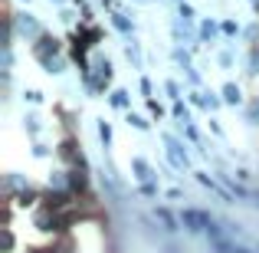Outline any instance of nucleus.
<instances>
[{
  "label": "nucleus",
  "mask_w": 259,
  "mask_h": 253,
  "mask_svg": "<svg viewBox=\"0 0 259 253\" xmlns=\"http://www.w3.org/2000/svg\"><path fill=\"white\" fill-rule=\"evenodd\" d=\"M167 197H171V201H181L184 191H181V188H167Z\"/></svg>",
  "instance_id": "nucleus-19"
},
{
  "label": "nucleus",
  "mask_w": 259,
  "mask_h": 253,
  "mask_svg": "<svg viewBox=\"0 0 259 253\" xmlns=\"http://www.w3.org/2000/svg\"><path fill=\"white\" fill-rule=\"evenodd\" d=\"M141 194H145V197H154V194H158V188H154L151 181H145V184H141Z\"/></svg>",
  "instance_id": "nucleus-18"
},
{
  "label": "nucleus",
  "mask_w": 259,
  "mask_h": 253,
  "mask_svg": "<svg viewBox=\"0 0 259 253\" xmlns=\"http://www.w3.org/2000/svg\"><path fill=\"white\" fill-rule=\"evenodd\" d=\"M200 33H203V37H207V40H213L217 26H213V23H210V20H207V23H200Z\"/></svg>",
  "instance_id": "nucleus-17"
},
{
  "label": "nucleus",
  "mask_w": 259,
  "mask_h": 253,
  "mask_svg": "<svg viewBox=\"0 0 259 253\" xmlns=\"http://www.w3.org/2000/svg\"><path fill=\"white\" fill-rule=\"evenodd\" d=\"M99 138H102V145L108 148V141H112V128H108V122H99Z\"/></svg>",
  "instance_id": "nucleus-11"
},
{
  "label": "nucleus",
  "mask_w": 259,
  "mask_h": 253,
  "mask_svg": "<svg viewBox=\"0 0 259 253\" xmlns=\"http://www.w3.org/2000/svg\"><path fill=\"white\" fill-rule=\"evenodd\" d=\"M50 4H59V0H50Z\"/></svg>",
  "instance_id": "nucleus-22"
},
{
  "label": "nucleus",
  "mask_w": 259,
  "mask_h": 253,
  "mask_svg": "<svg viewBox=\"0 0 259 253\" xmlns=\"http://www.w3.org/2000/svg\"><path fill=\"white\" fill-rule=\"evenodd\" d=\"M132 168H135V174H138L141 181H151V177H154L151 165H148V161H141V158H135V161H132Z\"/></svg>",
  "instance_id": "nucleus-5"
},
{
  "label": "nucleus",
  "mask_w": 259,
  "mask_h": 253,
  "mask_svg": "<svg viewBox=\"0 0 259 253\" xmlns=\"http://www.w3.org/2000/svg\"><path fill=\"white\" fill-rule=\"evenodd\" d=\"M236 253H249V250H243V247H236Z\"/></svg>",
  "instance_id": "nucleus-20"
},
{
  "label": "nucleus",
  "mask_w": 259,
  "mask_h": 253,
  "mask_svg": "<svg viewBox=\"0 0 259 253\" xmlns=\"http://www.w3.org/2000/svg\"><path fill=\"white\" fill-rule=\"evenodd\" d=\"M128 125H132V128H138V132H148L145 115H138V112H128Z\"/></svg>",
  "instance_id": "nucleus-6"
},
{
  "label": "nucleus",
  "mask_w": 259,
  "mask_h": 253,
  "mask_svg": "<svg viewBox=\"0 0 259 253\" xmlns=\"http://www.w3.org/2000/svg\"><path fill=\"white\" fill-rule=\"evenodd\" d=\"M223 102H227V105H240V102H243V92H240V86H236V83L223 86Z\"/></svg>",
  "instance_id": "nucleus-3"
},
{
  "label": "nucleus",
  "mask_w": 259,
  "mask_h": 253,
  "mask_svg": "<svg viewBox=\"0 0 259 253\" xmlns=\"http://www.w3.org/2000/svg\"><path fill=\"white\" fill-rule=\"evenodd\" d=\"M181 224L190 230V234H200V230H207L210 224H213V217L207 214V210H194V207H187L181 214Z\"/></svg>",
  "instance_id": "nucleus-1"
},
{
  "label": "nucleus",
  "mask_w": 259,
  "mask_h": 253,
  "mask_svg": "<svg viewBox=\"0 0 259 253\" xmlns=\"http://www.w3.org/2000/svg\"><path fill=\"white\" fill-rule=\"evenodd\" d=\"M164 145H167V155H171V165L177 168V171H184L190 165V158H187V152H184V145L174 138V135H164Z\"/></svg>",
  "instance_id": "nucleus-2"
},
{
  "label": "nucleus",
  "mask_w": 259,
  "mask_h": 253,
  "mask_svg": "<svg viewBox=\"0 0 259 253\" xmlns=\"http://www.w3.org/2000/svg\"><path fill=\"white\" fill-rule=\"evenodd\" d=\"M174 119H184V122H187V105H184V102H174Z\"/></svg>",
  "instance_id": "nucleus-16"
},
{
  "label": "nucleus",
  "mask_w": 259,
  "mask_h": 253,
  "mask_svg": "<svg viewBox=\"0 0 259 253\" xmlns=\"http://www.w3.org/2000/svg\"><path fill=\"white\" fill-rule=\"evenodd\" d=\"M112 23L118 26L121 33H132V30H135V23H132V20H128V17H121V13H115V17H112Z\"/></svg>",
  "instance_id": "nucleus-8"
},
{
  "label": "nucleus",
  "mask_w": 259,
  "mask_h": 253,
  "mask_svg": "<svg viewBox=\"0 0 259 253\" xmlns=\"http://www.w3.org/2000/svg\"><path fill=\"white\" fill-rule=\"evenodd\" d=\"M112 105L115 109H125L128 105V92H125V89H115V92H112Z\"/></svg>",
  "instance_id": "nucleus-9"
},
{
  "label": "nucleus",
  "mask_w": 259,
  "mask_h": 253,
  "mask_svg": "<svg viewBox=\"0 0 259 253\" xmlns=\"http://www.w3.org/2000/svg\"><path fill=\"white\" fill-rule=\"evenodd\" d=\"M164 92H167V95H171V99H174V102H181V86H177V83H174V79H167V83H164Z\"/></svg>",
  "instance_id": "nucleus-10"
},
{
  "label": "nucleus",
  "mask_w": 259,
  "mask_h": 253,
  "mask_svg": "<svg viewBox=\"0 0 259 253\" xmlns=\"http://www.w3.org/2000/svg\"><path fill=\"white\" fill-rule=\"evenodd\" d=\"M230 194H233V197H243V201H249V197H253V191L243 188V184H236V181H230Z\"/></svg>",
  "instance_id": "nucleus-7"
},
{
  "label": "nucleus",
  "mask_w": 259,
  "mask_h": 253,
  "mask_svg": "<svg viewBox=\"0 0 259 253\" xmlns=\"http://www.w3.org/2000/svg\"><path fill=\"white\" fill-rule=\"evenodd\" d=\"M141 4H154V0H141Z\"/></svg>",
  "instance_id": "nucleus-21"
},
{
  "label": "nucleus",
  "mask_w": 259,
  "mask_h": 253,
  "mask_svg": "<svg viewBox=\"0 0 259 253\" xmlns=\"http://www.w3.org/2000/svg\"><path fill=\"white\" fill-rule=\"evenodd\" d=\"M181 20L184 23H194V7L190 4H181Z\"/></svg>",
  "instance_id": "nucleus-13"
},
{
  "label": "nucleus",
  "mask_w": 259,
  "mask_h": 253,
  "mask_svg": "<svg viewBox=\"0 0 259 253\" xmlns=\"http://www.w3.org/2000/svg\"><path fill=\"white\" fill-rule=\"evenodd\" d=\"M148 112H151L154 119H161V115H164V109H161V105H158L154 99H148Z\"/></svg>",
  "instance_id": "nucleus-15"
},
{
  "label": "nucleus",
  "mask_w": 259,
  "mask_h": 253,
  "mask_svg": "<svg viewBox=\"0 0 259 253\" xmlns=\"http://www.w3.org/2000/svg\"><path fill=\"white\" fill-rule=\"evenodd\" d=\"M177 4H184V0H177Z\"/></svg>",
  "instance_id": "nucleus-23"
},
{
  "label": "nucleus",
  "mask_w": 259,
  "mask_h": 253,
  "mask_svg": "<svg viewBox=\"0 0 259 253\" xmlns=\"http://www.w3.org/2000/svg\"><path fill=\"white\" fill-rule=\"evenodd\" d=\"M125 53H128V59H132L135 66H141V53H138V46H135V43H128V46H125Z\"/></svg>",
  "instance_id": "nucleus-12"
},
{
  "label": "nucleus",
  "mask_w": 259,
  "mask_h": 253,
  "mask_svg": "<svg viewBox=\"0 0 259 253\" xmlns=\"http://www.w3.org/2000/svg\"><path fill=\"white\" fill-rule=\"evenodd\" d=\"M154 214H158V221L164 224V230H171V234L177 230V217H174V214H171V210H167V207H158V210H154Z\"/></svg>",
  "instance_id": "nucleus-4"
},
{
  "label": "nucleus",
  "mask_w": 259,
  "mask_h": 253,
  "mask_svg": "<svg viewBox=\"0 0 259 253\" xmlns=\"http://www.w3.org/2000/svg\"><path fill=\"white\" fill-rule=\"evenodd\" d=\"M174 63H181V66H187V63H190V56H187V50H181V46H177V50H174Z\"/></svg>",
  "instance_id": "nucleus-14"
}]
</instances>
